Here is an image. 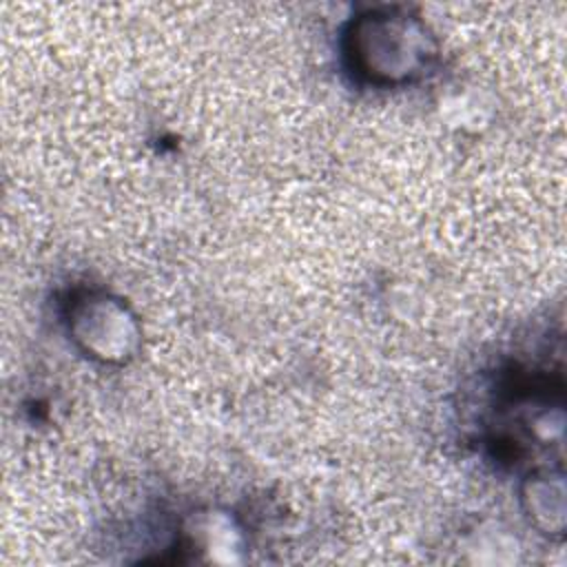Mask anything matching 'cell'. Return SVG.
Wrapping results in <instances>:
<instances>
[{
	"instance_id": "cell-1",
	"label": "cell",
	"mask_w": 567,
	"mask_h": 567,
	"mask_svg": "<svg viewBox=\"0 0 567 567\" xmlns=\"http://www.w3.org/2000/svg\"><path fill=\"white\" fill-rule=\"evenodd\" d=\"M348 69L365 84L401 86L421 78L436 58V40L425 22L403 7L359 13L346 29Z\"/></svg>"
},
{
	"instance_id": "cell-2",
	"label": "cell",
	"mask_w": 567,
	"mask_h": 567,
	"mask_svg": "<svg viewBox=\"0 0 567 567\" xmlns=\"http://www.w3.org/2000/svg\"><path fill=\"white\" fill-rule=\"evenodd\" d=\"M73 343L91 359L109 365L128 363L142 343V328L128 303L104 290H82L66 306Z\"/></svg>"
},
{
	"instance_id": "cell-3",
	"label": "cell",
	"mask_w": 567,
	"mask_h": 567,
	"mask_svg": "<svg viewBox=\"0 0 567 567\" xmlns=\"http://www.w3.org/2000/svg\"><path fill=\"white\" fill-rule=\"evenodd\" d=\"M520 503L529 523L547 534L563 536L567 518L565 476L558 470H536L520 487Z\"/></svg>"
},
{
	"instance_id": "cell-4",
	"label": "cell",
	"mask_w": 567,
	"mask_h": 567,
	"mask_svg": "<svg viewBox=\"0 0 567 567\" xmlns=\"http://www.w3.org/2000/svg\"><path fill=\"white\" fill-rule=\"evenodd\" d=\"M182 540L186 549L206 554L210 563H235V551L241 549V532L230 514L206 509L188 518Z\"/></svg>"
}]
</instances>
